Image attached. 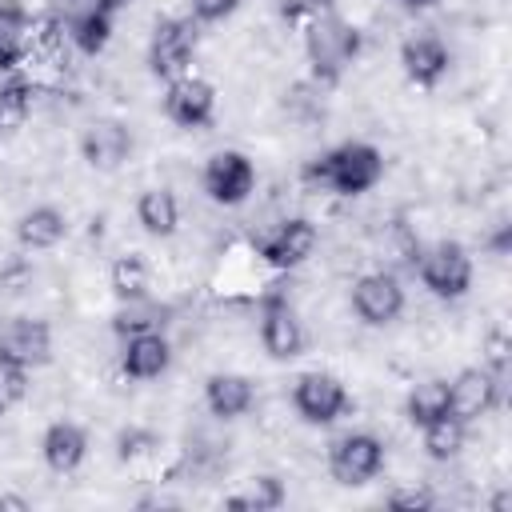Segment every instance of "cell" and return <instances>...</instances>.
I'll return each instance as SVG.
<instances>
[{
    "label": "cell",
    "instance_id": "1",
    "mask_svg": "<svg viewBox=\"0 0 512 512\" xmlns=\"http://www.w3.org/2000/svg\"><path fill=\"white\" fill-rule=\"evenodd\" d=\"M300 176H304V184L332 192V196H364L368 188L380 184L384 156L368 140H344V144L320 152L316 160H308Z\"/></svg>",
    "mask_w": 512,
    "mask_h": 512
},
{
    "label": "cell",
    "instance_id": "2",
    "mask_svg": "<svg viewBox=\"0 0 512 512\" xmlns=\"http://www.w3.org/2000/svg\"><path fill=\"white\" fill-rule=\"evenodd\" d=\"M304 56H308L312 76L332 88V84H340L348 64L360 56V28L352 20H344L340 12L312 16L304 24Z\"/></svg>",
    "mask_w": 512,
    "mask_h": 512
},
{
    "label": "cell",
    "instance_id": "3",
    "mask_svg": "<svg viewBox=\"0 0 512 512\" xmlns=\"http://www.w3.org/2000/svg\"><path fill=\"white\" fill-rule=\"evenodd\" d=\"M196 44H200V24L192 16H168L152 28L148 40V72L156 80H180L192 72L196 60Z\"/></svg>",
    "mask_w": 512,
    "mask_h": 512
},
{
    "label": "cell",
    "instance_id": "4",
    "mask_svg": "<svg viewBox=\"0 0 512 512\" xmlns=\"http://www.w3.org/2000/svg\"><path fill=\"white\" fill-rule=\"evenodd\" d=\"M412 272L440 300H464L472 288V256L460 240H436L432 248H420V260Z\"/></svg>",
    "mask_w": 512,
    "mask_h": 512
},
{
    "label": "cell",
    "instance_id": "5",
    "mask_svg": "<svg viewBox=\"0 0 512 512\" xmlns=\"http://www.w3.org/2000/svg\"><path fill=\"white\" fill-rule=\"evenodd\" d=\"M292 408L304 424L328 428V424H336L340 416L352 412V396H348L344 380L332 376V372H300L296 384H292Z\"/></svg>",
    "mask_w": 512,
    "mask_h": 512
},
{
    "label": "cell",
    "instance_id": "6",
    "mask_svg": "<svg viewBox=\"0 0 512 512\" xmlns=\"http://www.w3.org/2000/svg\"><path fill=\"white\" fill-rule=\"evenodd\" d=\"M328 472L344 488H360L384 472V440L376 432H344L328 444Z\"/></svg>",
    "mask_w": 512,
    "mask_h": 512
},
{
    "label": "cell",
    "instance_id": "7",
    "mask_svg": "<svg viewBox=\"0 0 512 512\" xmlns=\"http://www.w3.org/2000/svg\"><path fill=\"white\" fill-rule=\"evenodd\" d=\"M200 184H204V192H208L212 204L240 208L256 192V164L244 152H236V148H220V152H212L204 160Z\"/></svg>",
    "mask_w": 512,
    "mask_h": 512
},
{
    "label": "cell",
    "instance_id": "8",
    "mask_svg": "<svg viewBox=\"0 0 512 512\" xmlns=\"http://www.w3.org/2000/svg\"><path fill=\"white\" fill-rule=\"evenodd\" d=\"M260 344H264V352L272 360H296L304 352V344H308L304 324H300L292 300L280 288H272L260 300Z\"/></svg>",
    "mask_w": 512,
    "mask_h": 512
},
{
    "label": "cell",
    "instance_id": "9",
    "mask_svg": "<svg viewBox=\"0 0 512 512\" xmlns=\"http://www.w3.org/2000/svg\"><path fill=\"white\" fill-rule=\"evenodd\" d=\"M500 388H504V380L488 364L460 368L448 380V412L456 420H464V424H476L480 416H488L500 404Z\"/></svg>",
    "mask_w": 512,
    "mask_h": 512
},
{
    "label": "cell",
    "instance_id": "10",
    "mask_svg": "<svg viewBox=\"0 0 512 512\" xmlns=\"http://www.w3.org/2000/svg\"><path fill=\"white\" fill-rule=\"evenodd\" d=\"M316 244H320L316 224L304 220V216H288V220H280L268 236L256 240V256H260L264 264L280 268V272H292V268H300V264L316 252Z\"/></svg>",
    "mask_w": 512,
    "mask_h": 512
},
{
    "label": "cell",
    "instance_id": "11",
    "mask_svg": "<svg viewBox=\"0 0 512 512\" xmlns=\"http://www.w3.org/2000/svg\"><path fill=\"white\" fill-rule=\"evenodd\" d=\"M164 116L176 124V128H208L212 116H216V88L204 80V76H180V80H168L164 88Z\"/></svg>",
    "mask_w": 512,
    "mask_h": 512
},
{
    "label": "cell",
    "instance_id": "12",
    "mask_svg": "<svg viewBox=\"0 0 512 512\" xmlns=\"http://www.w3.org/2000/svg\"><path fill=\"white\" fill-rule=\"evenodd\" d=\"M352 312L368 328H384L404 312V288L392 272H364L352 284Z\"/></svg>",
    "mask_w": 512,
    "mask_h": 512
},
{
    "label": "cell",
    "instance_id": "13",
    "mask_svg": "<svg viewBox=\"0 0 512 512\" xmlns=\"http://www.w3.org/2000/svg\"><path fill=\"white\" fill-rule=\"evenodd\" d=\"M80 156L92 172H116L132 156V132L124 120L100 116L80 132Z\"/></svg>",
    "mask_w": 512,
    "mask_h": 512
},
{
    "label": "cell",
    "instance_id": "14",
    "mask_svg": "<svg viewBox=\"0 0 512 512\" xmlns=\"http://www.w3.org/2000/svg\"><path fill=\"white\" fill-rule=\"evenodd\" d=\"M0 356L24 368H44L52 360V324L40 316H12L0 324Z\"/></svg>",
    "mask_w": 512,
    "mask_h": 512
},
{
    "label": "cell",
    "instance_id": "15",
    "mask_svg": "<svg viewBox=\"0 0 512 512\" xmlns=\"http://www.w3.org/2000/svg\"><path fill=\"white\" fill-rule=\"evenodd\" d=\"M400 64H404V76L416 88H436L452 68V52H448V44L440 36L420 32V36H408L400 44Z\"/></svg>",
    "mask_w": 512,
    "mask_h": 512
},
{
    "label": "cell",
    "instance_id": "16",
    "mask_svg": "<svg viewBox=\"0 0 512 512\" xmlns=\"http://www.w3.org/2000/svg\"><path fill=\"white\" fill-rule=\"evenodd\" d=\"M172 364V344L164 332H136L120 344V372L128 380H156Z\"/></svg>",
    "mask_w": 512,
    "mask_h": 512
},
{
    "label": "cell",
    "instance_id": "17",
    "mask_svg": "<svg viewBox=\"0 0 512 512\" xmlns=\"http://www.w3.org/2000/svg\"><path fill=\"white\" fill-rule=\"evenodd\" d=\"M40 456H44V464L56 476L76 472L84 464V456H88V432H84V424H76V420H52L44 428V436H40Z\"/></svg>",
    "mask_w": 512,
    "mask_h": 512
},
{
    "label": "cell",
    "instance_id": "18",
    "mask_svg": "<svg viewBox=\"0 0 512 512\" xmlns=\"http://www.w3.org/2000/svg\"><path fill=\"white\" fill-rule=\"evenodd\" d=\"M204 404L216 420H240L256 404V384L244 372H212L204 380Z\"/></svg>",
    "mask_w": 512,
    "mask_h": 512
},
{
    "label": "cell",
    "instance_id": "19",
    "mask_svg": "<svg viewBox=\"0 0 512 512\" xmlns=\"http://www.w3.org/2000/svg\"><path fill=\"white\" fill-rule=\"evenodd\" d=\"M68 236V216L56 204H32L16 220V244L24 252H48Z\"/></svg>",
    "mask_w": 512,
    "mask_h": 512
},
{
    "label": "cell",
    "instance_id": "20",
    "mask_svg": "<svg viewBox=\"0 0 512 512\" xmlns=\"http://www.w3.org/2000/svg\"><path fill=\"white\" fill-rule=\"evenodd\" d=\"M136 220L156 240L176 236V228H180V204H176L172 188H144L136 196Z\"/></svg>",
    "mask_w": 512,
    "mask_h": 512
},
{
    "label": "cell",
    "instance_id": "21",
    "mask_svg": "<svg viewBox=\"0 0 512 512\" xmlns=\"http://www.w3.org/2000/svg\"><path fill=\"white\" fill-rule=\"evenodd\" d=\"M108 288L116 296V304H128V300H144L148 288H152V272H148V260L140 252H124L112 260L108 268Z\"/></svg>",
    "mask_w": 512,
    "mask_h": 512
},
{
    "label": "cell",
    "instance_id": "22",
    "mask_svg": "<svg viewBox=\"0 0 512 512\" xmlns=\"http://www.w3.org/2000/svg\"><path fill=\"white\" fill-rule=\"evenodd\" d=\"M444 412H448V380L444 376H428V380L412 384V392L404 400V416L412 428H424Z\"/></svg>",
    "mask_w": 512,
    "mask_h": 512
},
{
    "label": "cell",
    "instance_id": "23",
    "mask_svg": "<svg viewBox=\"0 0 512 512\" xmlns=\"http://www.w3.org/2000/svg\"><path fill=\"white\" fill-rule=\"evenodd\" d=\"M420 440H424V452H428V460H456L460 452H464V440H468V424L464 420H456L452 412H444V416H436L432 424H424L420 428Z\"/></svg>",
    "mask_w": 512,
    "mask_h": 512
},
{
    "label": "cell",
    "instance_id": "24",
    "mask_svg": "<svg viewBox=\"0 0 512 512\" xmlns=\"http://www.w3.org/2000/svg\"><path fill=\"white\" fill-rule=\"evenodd\" d=\"M168 316V308L164 304H156L152 296H144V300H128V304H120L116 312H112V332L124 340V336H136V332H164V320Z\"/></svg>",
    "mask_w": 512,
    "mask_h": 512
},
{
    "label": "cell",
    "instance_id": "25",
    "mask_svg": "<svg viewBox=\"0 0 512 512\" xmlns=\"http://www.w3.org/2000/svg\"><path fill=\"white\" fill-rule=\"evenodd\" d=\"M284 500H288L284 480H280V476H272V472H264V476H252V480H248V488H244V492H236V496H228L224 504H228V508L272 512V508H280Z\"/></svg>",
    "mask_w": 512,
    "mask_h": 512
},
{
    "label": "cell",
    "instance_id": "26",
    "mask_svg": "<svg viewBox=\"0 0 512 512\" xmlns=\"http://www.w3.org/2000/svg\"><path fill=\"white\" fill-rule=\"evenodd\" d=\"M32 112V84L24 76H8L0 84V136H12L16 128H24Z\"/></svg>",
    "mask_w": 512,
    "mask_h": 512
},
{
    "label": "cell",
    "instance_id": "27",
    "mask_svg": "<svg viewBox=\"0 0 512 512\" xmlns=\"http://www.w3.org/2000/svg\"><path fill=\"white\" fill-rule=\"evenodd\" d=\"M28 376H32V368H24V364L0 356V416H8L16 404H24V396H28Z\"/></svg>",
    "mask_w": 512,
    "mask_h": 512
},
{
    "label": "cell",
    "instance_id": "28",
    "mask_svg": "<svg viewBox=\"0 0 512 512\" xmlns=\"http://www.w3.org/2000/svg\"><path fill=\"white\" fill-rule=\"evenodd\" d=\"M160 448V436L152 432V428H140V424H128V428H120V436H116V456L128 464V460H140V456H152Z\"/></svg>",
    "mask_w": 512,
    "mask_h": 512
},
{
    "label": "cell",
    "instance_id": "29",
    "mask_svg": "<svg viewBox=\"0 0 512 512\" xmlns=\"http://www.w3.org/2000/svg\"><path fill=\"white\" fill-rule=\"evenodd\" d=\"M240 8V0H188V16L196 24H220Z\"/></svg>",
    "mask_w": 512,
    "mask_h": 512
},
{
    "label": "cell",
    "instance_id": "30",
    "mask_svg": "<svg viewBox=\"0 0 512 512\" xmlns=\"http://www.w3.org/2000/svg\"><path fill=\"white\" fill-rule=\"evenodd\" d=\"M324 12H336V0H280V16L288 24H308L312 16H324Z\"/></svg>",
    "mask_w": 512,
    "mask_h": 512
},
{
    "label": "cell",
    "instance_id": "31",
    "mask_svg": "<svg viewBox=\"0 0 512 512\" xmlns=\"http://www.w3.org/2000/svg\"><path fill=\"white\" fill-rule=\"evenodd\" d=\"M384 504L388 508H404V512H428L436 504V496L428 488H396V492H388Z\"/></svg>",
    "mask_w": 512,
    "mask_h": 512
},
{
    "label": "cell",
    "instance_id": "32",
    "mask_svg": "<svg viewBox=\"0 0 512 512\" xmlns=\"http://www.w3.org/2000/svg\"><path fill=\"white\" fill-rule=\"evenodd\" d=\"M0 284H4L8 292H24V288L32 284V264H28L24 256H12V260L0 268Z\"/></svg>",
    "mask_w": 512,
    "mask_h": 512
},
{
    "label": "cell",
    "instance_id": "33",
    "mask_svg": "<svg viewBox=\"0 0 512 512\" xmlns=\"http://www.w3.org/2000/svg\"><path fill=\"white\" fill-rule=\"evenodd\" d=\"M0 508H16V512H28V500H24V496H0Z\"/></svg>",
    "mask_w": 512,
    "mask_h": 512
},
{
    "label": "cell",
    "instance_id": "34",
    "mask_svg": "<svg viewBox=\"0 0 512 512\" xmlns=\"http://www.w3.org/2000/svg\"><path fill=\"white\" fill-rule=\"evenodd\" d=\"M408 12H424V8H432V4H440V0H400Z\"/></svg>",
    "mask_w": 512,
    "mask_h": 512
},
{
    "label": "cell",
    "instance_id": "35",
    "mask_svg": "<svg viewBox=\"0 0 512 512\" xmlns=\"http://www.w3.org/2000/svg\"><path fill=\"white\" fill-rule=\"evenodd\" d=\"M508 504H512V496H508V492H500V496H496V500H492V512H504V508H508Z\"/></svg>",
    "mask_w": 512,
    "mask_h": 512
},
{
    "label": "cell",
    "instance_id": "36",
    "mask_svg": "<svg viewBox=\"0 0 512 512\" xmlns=\"http://www.w3.org/2000/svg\"><path fill=\"white\" fill-rule=\"evenodd\" d=\"M104 4H108V8H112V12H116V8H124V4H128V0H104Z\"/></svg>",
    "mask_w": 512,
    "mask_h": 512
}]
</instances>
